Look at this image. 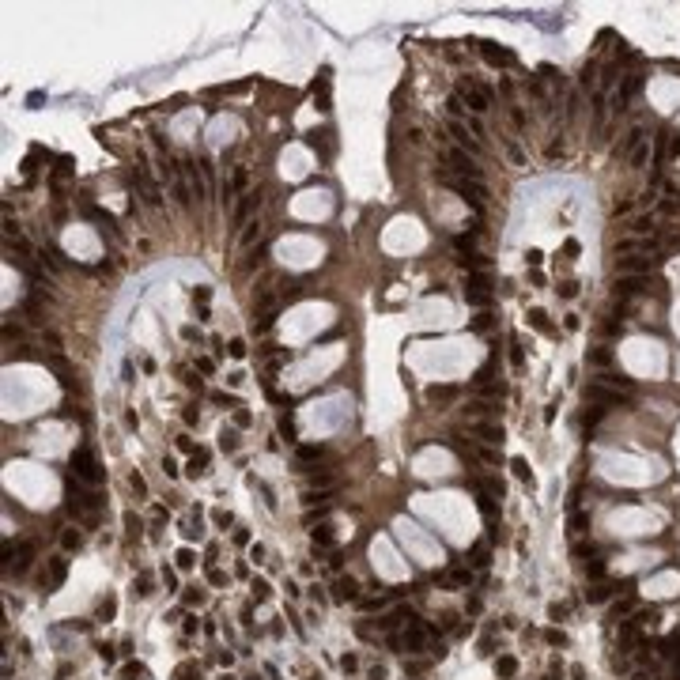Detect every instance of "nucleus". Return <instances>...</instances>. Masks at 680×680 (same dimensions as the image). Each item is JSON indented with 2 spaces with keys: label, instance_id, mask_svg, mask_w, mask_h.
<instances>
[{
  "label": "nucleus",
  "instance_id": "nucleus-17",
  "mask_svg": "<svg viewBox=\"0 0 680 680\" xmlns=\"http://www.w3.org/2000/svg\"><path fill=\"white\" fill-rule=\"evenodd\" d=\"M64 570H68V560H64V556L50 560V582H53V586H60V582H64Z\"/></svg>",
  "mask_w": 680,
  "mask_h": 680
},
{
  "label": "nucleus",
  "instance_id": "nucleus-59",
  "mask_svg": "<svg viewBox=\"0 0 680 680\" xmlns=\"http://www.w3.org/2000/svg\"><path fill=\"white\" fill-rule=\"evenodd\" d=\"M193 298H196V302H208V298H212V291H208V288H196Z\"/></svg>",
  "mask_w": 680,
  "mask_h": 680
},
{
  "label": "nucleus",
  "instance_id": "nucleus-34",
  "mask_svg": "<svg viewBox=\"0 0 680 680\" xmlns=\"http://www.w3.org/2000/svg\"><path fill=\"white\" fill-rule=\"evenodd\" d=\"M314 544H322V548H332V533H329V529H314Z\"/></svg>",
  "mask_w": 680,
  "mask_h": 680
},
{
  "label": "nucleus",
  "instance_id": "nucleus-14",
  "mask_svg": "<svg viewBox=\"0 0 680 680\" xmlns=\"http://www.w3.org/2000/svg\"><path fill=\"white\" fill-rule=\"evenodd\" d=\"M356 597H359L356 578H340V582H336V601H356Z\"/></svg>",
  "mask_w": 680,
  "mask_h": 680
},
{
  "label": "nucleus",
  "instance_id": "nucleus-4",
  "mask_svg": "<svg viewBox=\"0 0 680 680\" xmlns=\"http://www.w3.org/2000/svg\"><path fill=\"white\" fill-rule=\"evenodd\" d=\"M458 94H461V98H465V102H468V106H472V110H476V114H484V110H488V106H492V94H488V91H484V87L476 84V80H468V76H465V80H461V91H458Z\"/></svg>",
  "mask_w": 680,
  "mask_h": 680
},
{
  "label": "nucleus",
  "instance_id": "nucleus-35",
  "mask_svg": "<svg viewBox=\"0 0 680 680\" xmlns=\"http://www.w3.org/2000/svg\"><path fill=\"white\" fill-rule=\"evenodd\" d=\"M128 484H132V492H136V495H148V484H144V476H140V472H132V476H128Z\"/></svg>",
  "mask_w": 680,
  "mask_h": 680
},
{
  "label": "nucleus",
  "instance_id": "nucleus-5",
  "mask_svg": "<svg viewBox=\"0 0 680 680\" xmlns=\"http://www.w3.org/2000/svg\"><path fill=\"white\" fill-rule=\"evenodd\" d=\"M480 53H484V60L495 64V68H510L514 64V53L502 50V46H495V42H480Z\"/></svg>",
  "mask_w": 680,
  "mask_h": 680
},
{
  "label": "nucleus",
  "instance_id": "nucleus-48",
  "mask_svg": "<svg viewBox=\"0 0 680 680\" xmlns=\"http://www.w3.org/2000/svg\"><path fill=\"white\" fill-rule=\"evenodd\" d=\"M212 518H216V526H220V529H227V526H230V514H227V510H216Z\"/></svg>",
  "mask_w": 680,
  "mask_h": 680
},
{
  "label": "nucleus",
  "instance_id": "nucleus-57",
  "mask_svg": "<svg viewBox=\"0 0 680 680\" xmlns=\"http://www.w3.org/2000/svg\"><path fill=\"white\" fill-rule=\"evenodd\" d=\"M174 193H178V204H189V189L182 186V182H178V186H174Z\"/></svg>",
  "mask_w": 680,
  "mask_h": 680
},
{
  "label": "nucleus",
  "instance_id": "nucleus-8",
  "mask_svg": "<svg viewBox=\"0 0 680 680\" xmlns=\"http://www.w3.org/2000/svg\"><path fill=\"white\" fill-rule=\"evenodd\" d=\"M616 268H620V276H642V272H650V257H620Z\"/></svg>",
  "mask_w": 680,
  "mask_h": 680
},
{
  "label": "nucleus",
  "instance_id": "nucleus-31",
  "mask_svg": "<svg viewBox=\"0 0 680 680\" xmlns=\"http://www.w3.org/2000/svg\"><path fill=\"white\" fill-rule=\"evenodd\" d=\"M140 676H144V665H132V662H128L125 669H121V680H140Z\"/></svg>",
  "mask_w": 680,
  "mask_h": 680
},
{
  "label": "nucleus",
  "instance_id": "nucleus-7",
  "mask_svg": "<svg viewBox=\"0 0 680 680\" xmlns=\"http://www.w3.org/2000/svg\"><path fill=\"white\" fill-rule=\"evenodd\" d=\"M450 186L458 189V193L465 196V204H472V208H480V200L488 196V189L480 186V182H472V186H468V182H450Z\"/></svg>",
  "mask_w": 680,
  "mask_h": 680
},
{
  "label": "nucleus",
  "instance_id": "nucleus-28",
  "mask_svg": "<svg viewBox=\"0 0 680 680\" xmlns=\"http://www.w3.org/2000/svg\"><path fill=\"white\" fill-rule=\"evenodd\" d=\"M204 465H208V454H204V450H196V454H193V461H189V472H193V476H200V472H204Z\"/></svg>",
  "mask_w": 680,
  "mask_h": 680
},
{
  "label": "nucleus",
  "instance_id": "nucleus-21",
  "mask_svg": "<svg viewBox=\"0 0 680 680\" xmlns=\"http://www.w3.org/2000/svg\"><path fill=\"white\" fill-rule=\"evenodd\" d=\"M529 325H533L536 332H552V325H548V314H544V310H529Z\"/></svg>",
  "mask_w": 680,
  "mask_h": 680
},
{
  "label": "nucleus",
  "instance_id": "nucleus-9",
  "mask_svg": "<svg viewBox=\"0 0 680 680\" xmlns=\"http://www.w3.org/2000/svg\"><path fill=\"white\" fill-rule=\"evenodd\" d=\"M84 216H87V220H94V223H102L106 230H114V234H118V220H114L110 212H102V208H94V204L84 200Z\"/></svg>",
  "mask_w": 680,
  "mask_h": 680
},
{
  "label": "nucleus",
  "instance_id": "nucleus-36",
  "mask_svg": "<svg viewBox=\"0 0 680 680\" xmlns=\"http://www.w3.org/2000/svg\"><path fill=\"white\" fill-rule=\"evenodd\" d=\"M472 329H480V332L492 329V314H488V310H484V314H476V318H472Z\"/></svg>",
  "mask_w": 680,
  "mask_h": 680
},
{
  "label": "nucleus",
  "instance_id": "nucleus-2",
  "mask_svg": "<svg viewBox=\"0 0 680 680\" xmlns=\"http://www.w3.org/2000/svg\"><path fill=\"white\" fill-rule=\"evenodd\" d=\"M72 468H76V480H84V484H102L106 480V468L98 465L91 446H76L72 450Z\"/></svg>",
  "mask_w": 680,
  "mask_h": 680
},
{
  "label": "nucleus",
  "instance_id": "nucleus-10",
  "mask_svg": "<svg viewBox=\"0 0 680 680\" xmlns=\"http://www.w3.org/2000/svg\"><path fill=\"white\" fill-rule=\"evenodd\" d=\"M458 397V386H427V400L431 404H450Z\"/></svg>",
  "mask_w": 680,
  "mask_h": 680
},
{
  "label": "nucleus",
  "instance_id": "nucleus-50",
  "mask_svg": "<svg viewBox=\"0 0 680 680\" xmlns=\"http://www.w3.org/2000/svg\"><path fill=\"white\" fill-rule=\"evenodd\" d=\"M560 295L563 298H574L578 295V284H560Z\"/></svg>",
  "mask_w": 680,
  "mask_h": 680
},
{
  "label": "nucleus",
  "instance_id": "nucleus-41",
  "mask_svg": "<svg viewBox=\"0 0 680 680\" xmlns=\"http://www.w3.org/2000/svg\"><path fill=\"white\" fill-rule=\"evenodd\" d=\"M608 359H612V352H608V348H601V352H590V363H601V366H604Z\"/></svg>",
  "mask_w": 680,
  "mask_h": 680
},
{
  "label": "nucleus",
  "instance_id": "nucleus-39",
  "mask_svg": "<svg viewBox=\"0 0 680 680\" xmlns=\"http://www.w3.org/2000/svg\"><path fill=\"white\" fill-rule=\"evenodd\" d=\"M631 227H635V230H638V234H646V230L654 227V220H650V216H638V220H635V223H631Z\"/></svg>",
  "mask_w": 680,
  "mask_h": 680
},
{
  "label": "nucleus",
  "instance_id": "nucleus-58",
  "mask_svg": "<svg viewBox=\"0 0 680 680\" xmlns=\"http://www.w3.org/2000/svg\"><path fill=\"white\" fill-rule=\"evenodd\" d=\"M196 370H200V374H212V359H196Z\"/></svg>",
  "mask_w": 680,
  "mask_h": 680
},
{
  "label": "nucleus",
  "instance_id": "nucleus-16",
  "mask_svg": "<svg viewBox=\"0 0 680 680\" xmlns=\"http://www.w3.org/2000/svg\"><path fill=\"white\" fill-rule=\"evenodd\" d=\"M450 132L458 136V144H461V148H468V152H476V148H480L476 140H468V128L461 125V121H450Z\"/></svg>",
  "mask_w": 680,
  "mask_h": 680
},
{
  "label": "nucleus",
  "instance_id": "nucleus-63",
  "mask_svg": "<svg viewBox=\"0 0 680 680\" xmlns=\"http://www.w3.org/2000/svg\"><path fill=\"white\" fill-rule=\"evenodd\" d=\"M220 680H230V676H220Z\"/></svg>",
  "mask_w": 680,
  "mask_h": 680
},
{
  "label": "nucleus",
  "instance_id": "nucleus-27",
  "mask_svg": "<svg viewBox=\"0 0 680 680\" xmlns=\"http://www.w3.org/2000/svg\"><path fill=\"white\" fill-rule=\"evenodd\" d=\"M480 488H484V492L492 495V499H502V484H499V480H495V476H488V480H480Z\"/></svg>",
  "mask_w": 680,
  "mask_h": 680
},
{
  "label": "nucleus",
  "instance_id": "nucleus-43",
  "mask_svg": "<svg viewBox=\"0 0 680 680\" xmlns=\"http://www.w3.org/2000/svg\"><path fill=\"white\" fill-rule=\"evenodd\" d=\"M254 597H257V601H264V597H268V582L257 578V582H254Z\"/></svg>",
  "mask_w": 680,
  "mask_h": 680
},
{
  "label": "nucleus",
  "instance_id": "nucleus-15",
  "mask_svg": "<svg viewBox=\"0 0 680 680\" xmlns=\"http://www.w3.org/2000/svg\"><path fill=\"white\" fill-rule=\"evenodd\" d=\"M442 582H446V586H468V582H472V570H468V567H454Z\"/></svg>",
  "mask_w": 680,
  "mask_h": 680
},
{
  "label": "nucleus",
  "instance_id": "nucleus-62",
  "mask_svg": "<svg viewBox=\"0 0 680 680\" xmlns=\"http://www.w3.org/2000/svg\"><path fill=\"white\" fill-rule=\"evenodd\" d=\"M370 680H386V669L378 665V669H370Z\"/></svg>",
  "mask_w": 680,
  "mask_h": 680
},
{
  "label": "nucleus",
  "instance_id": "nucleus-61",
  "mask_svg": "<svg viewBox=\"0 0 680 680\" xmlns=\"http://www.w3.org/2000/svg\"><path fill=\"white\" fill-rule=\"evenodd\" d=\"M261 556H264V548H261V544H254V548H250V560L261 563Z\"/></svg>",
  "mask_w": 680,
  "mask_h": 680
},
{
  "label": "nucleus",
  "instance_id": "nucleus-53",
  "mask_svg": "<svg viewBox=\"0 0 680 680\" xmlns=\"http://www.w3.org/2000/svg\"><path fill=\"white\" fill-rule=\"evenodd\" d=\"M208 578H212V586H223V582H227V574H223V570H216V567L208 570Z\"/></svg>",
  "mask_w": 680,
  "mask_h": 680
},
{
  "label": "nucleus",
  "instance_id": "nucleus-32",
  "mask_svg": "<svg viewBox=\"0 0 680 680\" xmlns=\"http://www.w3.org/2000/svg\"><path fill=\"white\" fill-rule=\"evenodd\" d=\"M472 567H488V548H484V544H476V548H472Z\"/></svg>",
  "mask_w": 680,
  "mask_h": 680
},
{
  "label": "nucleus",
  "instance_id": "nucleus-6",
  "mask_svg": "<svg viewBox=\"0 0 680 680\" xmlns=\"http://www.w3.org/2000/svg\"><path fill=\"white\" fill-rule=\"evenodd\" d=\"M586 400H594V404H628V397H624V393L608 390V386H597V382L586 390Z\"/></svg>",
  "mask_w": 680,
  "mask_h": 680
},
{
  "label": "nucleus",
  "instance_id": "nucleus-19",
  "mask_svg": "<svg viewBox=\"0 0 680 680\" xmlns=\"http://www.w3.org/2000/svg\"><path fill=\"white\" fill-rule=\"evenodd\" d=\"M597 386H612V390H631V378H624V374H601V378H597Z\"/></svg>",
  "mask_w": 680,
  "mask_h": 680
},
{
  "label": "nucleus",
  "instance_id": "nucleus-49",
  "mask_svg": "<svg viewBox=\"0 0 680 680\" xmlns=\"http://www.w3.org/2000/svg\"><path fill=\"white\" fill-rule=\"evenodd\" d=\"M646 155H650V152H646V148L638 144V148H635V155H631V162H635V166H642V162H646Z\"/></svg>",
  "mask_w": 680,
  "mask_h": 680
},
{
  "label": "nucleus",
  "instance_id": "nucleus-60",
  "mask_svg": "<svg viewBox=\"0 0 680 680\" xmlns=\"http://www.w3.org/2000/svg\"><path fill=\"white\" fill-rule=\"evenodd\" d=\"M162 472H166V476H178V465H174V461L166 458V461H162Z\"/></svg>",
  "mask_w": 680,
  "mask_h": 680
},
{
  "label": "nucleus",
  "instance_id": "nucleus-45",
  "mask_svg": "<svg viewBox=\"0 0 680 680\" xmlns=\"http://www.w3.org/2000/svg\"><path fill=\"white\" fill-rule=\"evenodd\" d=\"M193 552H189V548H182V552H178V567H193Z\"/></svg>",
  "mask_w": 680,
  "mask_h": 680
},
{
  "label": "nucleus",
  "instance_id": "nucleus-20",
  "mask_svg": "<svg viewBox=\"0 0 680 680\" xmlns=\"http://www.w3.org/2000/svg\"><path fill=\"white\" fill-rule=\"evenodd\" d=\"M34 552H38V544H34V540H26L23 548H19V563H16V570H26V567H30V556H34Z\"/></svg>",
  "mask_w": 680,
  "mask_h": 680
},
{
  "label": "nucleus",
  "instance_id": "nucleus-26",
  "mask_svg": "<svg viewBox=\"0 0 680 680\" xmlns=\"http://www.w3.org/2000/svg\"><path fill=\"white\" fill-rule=\"evenodd\" d=\"M506 155H510V162H514V166H526V152H522L514 140H506Z\"/></svg>",
  "mask_w": 680,
  "mask_h": 680
},
{
  "label": "nucleus",
  "instance_id": "nucleus-52",
  "mask_svg": "<svg viewBox=\"0 0 680 680\" xmlns=\"http://www.w3.org/2000/svg\"><path fill=\"white\" fill-rule=\"evenodd\" d=\"M356 665H359V662H356L352 654H348V658H340V669H344V672H356Z\"/></svg>",
  "mask_w": 680,
  "mask_h": 680
},
{
  "label": "nucleus",
  "instance_id": "nucleus-46",
  "mask_svg": "<svg viewBox=\"0 0 680 680\" xmlns=\"http://www.w3.org/2000/svg\"><path fill=\"white\" fill-rule=\"evenodd\" d=\"M114 608H118L114 601H102V604H98V616H102V620H110V616H114Z\"/></svg>",
  "mask_w": 680,
  "mask_h": 680
},
{
  "label": "nucleus",
  "instance_id": "nucleus-51",
  "mask_svg": "<svg viewBox=\"0 0 680 680\" xmlns=\"http://www.w3.org/2000/svg\"><path fill=\"white\" fill-rule=\"evenodd\" d=\"M234 424L238 427H250V412H246V408H238V412H234Z\"/></svg>",
  "mask_w": 680,
  "mask_h": 680
},
{
  "label": "nucleus",
  "instance_id": "nucleus-47",
  "mask_svg": "<svg viewBox=\"0 0 680 680\" xmlns=\"http://www.w3.org/2000/svg\"><path fill=\"white\" fill-rule=\"evenodd\" d=\"M510 121H514V128H526V114H522V110H518V106H514V110H510Z\"/></svg>",
  "mask_w": 680,
  "mask_h": 680
},
{
  "label": "nucleus",
  "instance_id": "nucleus-55",
  "mask_svg": "<svg viewBox=\"0 0 680 680\" xmlns=\"http://www.w3.org/2000/svg\"><path fill=\"white\" fill-rule=\"evenodd\" d=\"M125 526H128V533H132V536L140 533V522H136V514H125Z\"/></svg>",
  "mask_w": 680,
  "mask_h": 680
},
{
  "label": "nucleus",
  "instance_id": "nucleus-13",
  "mask_svg": "<svg viewBox=\"0 0 680 680\" xmlns=\"http://www.w3.org/2000/svg\"><path fill=\"white\" fill-rule=\"evenodd\" d=\"M450 162H454V166L461 170V174H468V178H480V170L472 166V159H468L465 152H450Z\"/></svg>",
  "mask_w": 680,
  "mask_h": 680
},
{
  "label": "nucleus",
  "instance_id": "nucleus-18",
  "mask_svg": "<svg viewBox=\"0 0 680 680\" xmlns=\"http://www.w3.org/2000/svg\"><path fill=\"white\" fill-rule=\"evenodd\" d=\"M257 204H261V189H254V193H246V200L238 204V223L246 220V216H250V212H254Z\"/></svg>",
  "mask_w": 680,
  "mask_h": 680
},
{
  "label": "nucleus",
  "instance_id": "nucleus-25",
  "mask_svg": "<svg viewBox=\"0 0 680 680\" xmlns=\"http://www.w3.org/2000/svg\"><path fill=\"white\" fill-rule=\"evenodd\" d=\"M495 672H499V676H514V672H518V662H514V658H499V662H495Z\"/></svg>",
  "mask_w": 680,
  "mask_h": 680
},
{
  "label": "nucleus",
  "instance_id": "nucleus-24",
  "mask_svg": "<svg viewBox=\"0 0 680 680\" xmlns=\"http://www.w3.org/2000/svg\"><path fill=\"white\" fill-rule=\"evenodd\" d=\"M446 110H450V118L458 121L461 114H465V98H461V94H450V98H446Z\"/></svg>",
  "mask_w": 680,
  "mask_h": 680
},
{
  "label": "nucleus",
  "instance_id": "nucleus-44",
  "mask_svg": "<svg viewBox=\"0 0 680 680\" xmlns=\"http://www.w3.org/2000/svg\"><path fill=\"white\" fill-rule=\"evenodd\" d=\"M480 458H484V461H488V465H499V461H502V458H499V454H495V450H492V446H484V450H480Z\"/></svg>",
  "mask_w": 680,
  "mask_h": 680
},
{
  "label": "nucleus",
  "instance_id": "nucleus-23",
  "mask_svg": "<svg viewBox=\"0 0 680 680\" xmlns=\"http://www.w3.org/2000/svg\"><path fill=\"white\" fill-rule=\"evenodd\" d=\"M60 544H64V552H76L80 544H84V536H80L76 529H64V536H60Z\"/></svg>",
  "mask_w": 680,
  "mask_h": 680
},
{
  "label": "nucleus",
  "instance_id": "nucleus-40",
  "mask_svg": "<svg viewBox=\"0 0 680 680\" xmlns=\"http://www.w3.org/2000/svg\"><path fill=\"white\" fill-rule=\"evenodd\" d=\"M642 128H631V132H628V144H624V148H638V144H642Z\"/></svg>",
  "mask_w": 680,
  "mask_h": 680
},
{
  "label": "nucleus",
  "instance_id": "nucleus-37",
  "mask_svg": "<svg viewBox=\"0 0 680 680\" xmlns=\"http://www.w3.org/2000/svg\"><path fill=\"white\" fill-rule=\"evenodd\" d=\"M310 484H314V488H332V476L329 472H314V476H310Z\"/></svg>",
  "mask_w": 680,
  "mask_h": 680
},
{
  "label": "nucleus",
  "instance_id": "nucleus-54",
  "mask_svg": "<svg viewBox=\"0 0 680 680\" xmlns=\"http://www.w3.org/2000/svg\"><path fill=\"white\" fill-rule=\"evenodd\" d=\"M178 450H186V454H196V450H193V438H189V434H182V438H178Z\"/></svg>",
  "mask_w": 680,
  "mask_h": 680
},
{
  "label": "nucleus",
  "instance_id": "nucleus-3",
  "mask_svg": "<svg viewBox=\"0 0 680 680\" xmlns=\"http://www.w3.org/2000/svg\"><path fill=\"white\" fill-rule=\"evenodd\" d=\"M465 302H472V306L492 302V280H488L484 272H468L465 276Z\"/></svg>",
  "mask_w": 680,
  "mask_h": 680
},
{
  "label": "nucleus",
  "instance_id": "nucleus-30",
  "mask_svg": "<svg viewBox=\"0 0 680 680\" xmlns=\"http://www.w3.org/2000/svg\"><path fill=\"white\" fill-rule=\"evenodd\" d=\"M322 458V446H298V461H318Z\"/></svg>",
  "mask_w": 680,
  "mask_h": 680
},
{
  "label": "nucleus",
  "instance_id": "nucleus-33",
  "mask_svg": "<svg viewBox=\"0 0 680 680\" xmlns=\"http://www.w3.org/2000/svg\"><path fill=\"white\" fill-rule=\"evenodd\" d=\"M261 261H264V246H257L254 254H250V261L242 264V272H250V268H254V264H261Z\"/></svg>",
  "mask_w": 680,
  "mask_h": 680
},
{
  "label": "nucleus",
  "instance_id": "nucleus-11",
  "mask_svg": "<svg viewBox=\"0 0 680 680\" xmlns=\"http://www.w3.org/2000/svg\"><path fill=\"white\" fill-rule=\"evenodd\" d=\"M646 288V280L642 276H620L616 280V295H635V291H642Z\"/></svg>",
  "mask_w": 680,
  "mask_h": 680
},
{
  "label": "nucleus",
  "instance_id": "nucleus-56",
  "mask_svg": "<svg viewBox=\"0 0 680 680\" xmlns=\"http://www.w3.org/2000/svg\"><path fill=\"white\" fill-rule=\"evenodd\" d=\"M280 431L288 434V442H295V424H291V420H284V424H280Z\"/></svg>",
  "mask_w": 680,
  "mask_h": 680
},
{
  "label": "nucleus",
  "instance_id": "nucleus-38",
  "mask_svg": "<svg viewBox=\"0 0 680 680\" xmlns=\"http://www.w3.org/2000/svg\"><path fill=\"white\" fill-rule=\"evenodd\" d=\"M227 352H230L234 359H242V356H246V340H230V344H227Z\"/></svg>",
  "mask_w": 680,
  "mask_h": 680
},
{
  "label": "nucleus",
  "instance_id": "nucleus-12",
  "mask_svg": "<svg viewBox=\"0 0 680 680\" xmlns=\"http://www.w3.org/2000/svg\"><path fill=\"white\" fill-rule=\"evenodd\" d=\"M472 431L480 434L484 442H492V446H495V442H502V427L499 424H472Z\"/></svg>",
  "mask_w": 680,
  "mask_h": 680
},
{
  "label": "nucleus",
  "instance_id": "nucleus-42",
  "mask_svg": "<svg viewBox=\"0 0 680 680\" xmlns=\"http://www.w3.org/2000/svg\"><path fill=\"white\" fill-rule=\"evenodd\" d=\"M570 522H574V529H578V533H586V529H590V514H574Z\"/></svg>",
  "mask_w": 680,
  "mask_h": 680
},
{
  "label": "nucleus",
  "instance_id": "nucleus-1",
  "mask_svg": "<svg viewBox=\"0 0 680 680\" xmlns=\"http://www.w3.org/2000/svg\"><path fill=\"white\" fill-rule=\"evenodd\" d=\"M102 495L98 492H87V488H80L76 480H68V510L76 514V518H84V522H94V514L102 510Z\"/></svg>",
  "mask_w": 680,
  "mask_h": 680
},
{
  "label": "nucleus",
  "instance_id": "nucleus-22",
  "mask_svg": "<svg viewBox=\"0 0 680 680\" xmlns=\"http://www.w3.org/2000/svg\"><path fill=\"white\" fill-rule=\"evenodd\" d=\"M510 468H514V476H518V480H526V484H533V472H529L526 458H514V461H510Z\"/></svg>",
  "mask_w": 680,
  "mask_h": 680
},
{
  "label": "nucleus",
  "instance_id": "nucleus-29",
  "mask_svg": "<svg viewBox=\"0 0 680 680\" xmlns=\"http://www.w3.org/2000/svg\"><path fill=\"white\" fill-rule=\"evenodd\" d=\"M257 230H261V223H257V220H250V223H246V230H242V238H238V242H242V246H250V242H254V238H257Z\"/></svg>",
  "mask_w": 680,
  "mask_h": 680
}]
</instances>
